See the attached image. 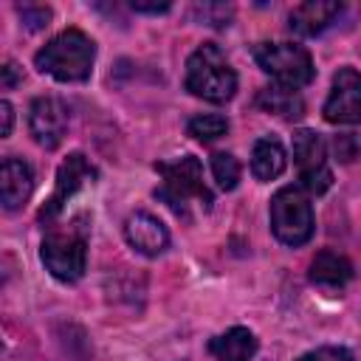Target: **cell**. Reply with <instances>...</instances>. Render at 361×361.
<instances>
[{"label":"cell","instance_id":"30bf717a","mask_svg":"<svg viewBox=\"0 0 361 361\" xmlns=\"http://www.w3.org/2000/svg\"><path fill=\"white\" fill-rule=\"evenodd\" d=\"M28 130L42 149H56L68 133V107L56 96H37L28 107Z\"/></svg>","mask_w":361,"mask_h":361},{"label":"cell","instance_id":"d4e9b609","mask_svg":"<svg viewBox=\"0 0 361 361\" xmlns=\"http://www.w3.org/2000/svg\"><path fill=\"white\" fill-rule=\"evenodd\" d=\"M0 118H3V127H0V135L3 138H8L11 135V127H14V107H11V102H0Z\"/></svg>","mask_w":361,"mask_h":361},{"label":"cell","instance_id":"7402d4cb","mask_svg":"<svg viewBox=\"0 0 361 361\" xmlns=\"http://www.w3.org/2000/svg\"><path fill=\"white\" fill-rule=\"evenodd\" d=\"M299 361H355V358L344 347H319V350H310V353L299 355Z\"/></svg>","mask_w":361,"mask_h":361},{"label":"cell","instance_id":"603a6c76","mask_svg":"<svg viewBox=\"0 0 361 361\" xmlns=\"http://www.w3.org/2000/svg\"><path fill=\"white\" fill-rule=\"evenodd\" d=\"M23 82V68L14 62V59H8L3 68H0V85H3V90H11V87H17Z\"/></svg>","mask_w":361,"mask_h":361},{"label":"cell","instance_id":"6da1fadb","mask_svg":"<svg viewBox=\"0 0 361 361\" xmlns=\"http://www.w3.org/2000/svg\"><path fill=\"white\" fill-rule=\"evenodd\" d=\"M93 62L96 42L79 28H65L34 54L37 71L54 76L56 82H87Z\"/></svg>","mask_w":361,"mask_h":361},{"label":"cell","instance_id":"2e32d148","mask_svg":"<svg viewBox=\"0 0 361 361\" xmlns=\"http://www.w3.org/2000/svg\"><path fill=\"white\" fill-rule=\"evenodd\" d=\"M288 166V152L274 135H262L251 147V172L257 180H274L285 172Z\"/></svg>","mask_w":361,"mask_h":361},{"label":"cell","instance_id":"44dd1931","mask_svg":"<svg viewBox=\"0 0 361 361\" xmlns=\"http://www.w3.org/2000/svg\"><path fill=\"white\" fill-rule=\"evenodd\" d=\"M17 14H20L23 25L28 31H42L51 23V17H54V11L48 6H39V3H23V6H17Z\"/></svg>","mask_w":361,"mask_h":361},{"label":"cell","instance_id":"e0dca14e","mask_svg":"<svg viewBox=\"0 0 361 361\" xmlns=\"http://www.w3.org/2000/svg\"><path fill=\"white\" fill-rule=\"evenodd\" d=\"M257 107H262L265 113L282 116V118H299L305 113V102L296 90L282 87V85H271L265 90L257 93Z\"/></svg>","mask_w":361,"mask_h":361},{"label":"cell","instance_id":"7a4b0ae2","mask_svg":"<svg viewBox=\"0 0 361 361\" xmlns=\"http://www.w3.org/2000/svg\"><path fill=\"white\" fill-rule=\"evenodd\" d=\"M155 172L161 175V189H155V197H161L178 217H189V206H200L203 212L212 209L214 197L212 189L203 183V164L195 155H183L175 161H158Z\"/></svg>","mask_w":361,"mask_h":361},{"label":"cell","instance_id":"9a60e30c","mask_svg":"<svg viewBox=\"0 0 361 361\" xmlns=\"http://www.w3.org/2000/svg\"><path fill=\"white\" fill-rule=\"evenodd\" d=\"M257 336L248 327H231L214 338H209L206 350L214 361H251L257 355Z\"/></svg>","mask_w":361,"mask_h":361},{"label":"cell","instance_id":"5b68a950","mask_svg":"<svg viewBox=\"0 0 361 361\" xmlns=\"http://www.w3.org/2000/svg\"><path fill=\"white\" fill-rule=\"evenodd\" d=\"M268 214H271V231L282 245L299 248L313 237L316 217H313L310 197L302 186H282L271 197Z\"/></svg>","mask_w":361,"mask_h":361},{"label":"cell","instance_id":"52a82bcc","mask_svg":"<svg viewBox=\"0 0 361 361\" xmlns=\"http://www.w3.org/2000/svg\"><path fill=\"white\" fill-rule=\"evenodd\" d=\"M293 161L299 166V186L310 195H324L333 186V172L327 166V147L319 133H293Z\"/></svg>","mask_w":361,"mask_h":361},{"label":"cell","instance_id":"9c48e42d","mask_svg":"<svg viewBox=\"0 0 361 361\" xmlns=\"http://www.w3.org/2000/svg\"><path fill=\"white\" fill-rule=\"evenodd\" d=\"M322 113L330 124H361V73L355 68L336 71Z\"/></svg>","mask_w":361,"mask_h":361},{"label":"cell","instance_id":"cb8c5ba5","mask_svg":"<svg viewBox=\"0 0 361 361\" xmlns=\"http://www.w3.org/2000/svg\"><path fill=\"white\" fill-rule=\"evenodd\" d=\"M130 8L138 11V14H164V11H169L172 6H169L166 0H164V3H141V0H133Z\"/></svg>","mask_w":361,"mask_h":361},{"label":"cell","instance_id":"ba28073f","mask_svg":"<svg viewBox=\"0 0 361 361\" xmlns=\"http://www.w3.org/2000/svg\"><path fill=\"white\" fill-rule=\"evenodd\" d=\"M96 178H99V169H96L82 152H71V155L59 164V169H56V186H54L51 197H48V200L42 203V209H39V223H54V220L62 214L65 203H68L82 186L93 183Z\"/></svg>","mask_w":361,"mask_h":361},{"label":"cell","instance_id":"ac0fdd59","mask_svg":"<svg viewBox=\"0 0 361 361\" xmlns=\"http://www.w3.org/2000/svg\"><path fill=\"white\" fill-rule=\"evenodd\" d=\"M186 133H189L192 138L209 144V141H217V138H223V135L228 133V118L220 116V113H197V116L189 118Z\"/></svg>","mask_w":361,"mask_h":361},{"label":"cell","instance_id":"277c9868","mask_svg":"<svg viewBox=\"0 0 361 361\" xmlns=\"http://www.w3.org/2000/svg\"><path fill=\"white\" fill-rule=\"evenodd\" d=\"M39 257L54 279L79 282L87 268V214L73 217L68 228H51L42 237Z\"/></svg>","mask_w":361,"mask_h":361},{"label":"cell","instance_id":"ffe728a7","mask_svg":"<svg viewBox=\"0 0 361 361\" xmlns=\"http://www.w3.org/2000/svg\"><path fill=\"white\" fill-rule=\"evenodd\" d=\"M195 20H200V25H212V28H226L234 17V8L226 3H197L192 8Z\"/></svg>","mask_w":361,"mask_h":361},{"label":"cell","instance_id":"4fadbf2b","mask_svg":"<svg viewBox=\"0 0 361 361\" xmlns=\"http://www.w3.org/2000/svg\"><path fill=\"white\" fill-rule=\"evenodd\" d=\"M338 14H341V3H336V0H307V3H299L290 8L288 25L299 37H316Z\"/></svg>","mask_w":361,"mask_h":361},{"label":"cell","instance_id":"8992f818","mask_svg":"<svg viewBox=\"0 0 361 361\" xmlns=\"http://www.w3.org/2000/svg\"><path fill=\"white\" fill-rule=\"evenodd\" d=\"M254 59L276 85L290 87V90L310 85L316 76L307 48H302L296 42H257Z\"/></svg>","mask_w":361,"mask_h":361},{"label":"cell","instance_id":"d6986e66","mask_svg":"<svg viewBox=\"0 0 361 361\" xmlns=\"http://www.w3.org/2000/svg\"><path fill=\"white\" fill-rule=\"evenodd\" d=\"M212 175H214L217 186L223 192H231V189H237L243 169H240V161L231 152H214L212 155Z\"/></svg>","mask_w":361,"mask_h":361},{"label":"cell","instance_id":"5bb4252c","mask_svg":"<svg viewBox=\"0 0 361 361\" xmlns=\"http://www.w3.org/2000/svg\"><path fill=\"white\" fill-rule=\"evenodd\" d=\"M307 279L324 290H341L350 279H353V262L333 251V248H324L319 251L313 259H310V271H307Z\"/></svg>","mask_w":361,"mask_h":361},{"label":"cell","instance_id":"3957f363","mask_svg":"<svg viewBox=\"0 0 361 361\" xmlns=\"http://www.w3.org/2000/svg\"><path fill=\"white\" fill-rule=\"evenodd\" d=\"M183 87L212 104H223L228 99H234L237 93V73L228 65L226 54L217 48V42H203L192 51V56L186 59V76H183Z\"/></svg>","mask_w":361,"mask_h":361},{"label":"cell","instance_id":"7c38bea8","mask_svg":"<svg viewBox=\"0 0 361 361\" xmlns=\"http://www.w3.org/2000/svg\"><path fill=\"white\" fill-rule=\"evenodd\" d=\"M34 192V169L23 158H3L0 166V200L6 212H17Z\"/></svg>","mask_w":361,"mask_h":361},{"label":"cell","instance_id":"8fae6325","mask_svg":"<svg viewBox=\"0 0 361 361\" xmlns=\"http://www.w3.org/2000/svg\"><path fill=\"white\" fill-rule=\"evenodd\" d=\"M124 240L130 243L133 251H138L144 257H158L169 248L166 226L149 212H135L124 220Z\"/></svg>","mask_w":361,"mask_h":361}]
</instances>
